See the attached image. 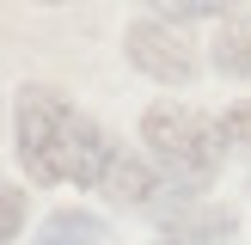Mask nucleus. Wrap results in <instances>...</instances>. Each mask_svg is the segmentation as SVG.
Returning a JSON list of instances; mask_svg holds the SVG:
<instances>
[{
  "instance_id": "nucleus-1",
  "label": "nucleus",
  "mask_w": 251,
  "mask_h": 245,
  "mask_svg": "<svg viewBox=\"0 0 251 245\" xmlns=\"http://www.w3.org/2000/svg\"><path fill=\"white\" fill-rule=\"evenodd\" d=\"M141 141H147V153H153L178 184H208L215 166H221V153H227L215 122L196 117L190 104H172V98L141 117Z\"/></svg>"
},
{
  "instance_id": "nucleus-2",
  "label": "nucleus",
  "mask_w": 251,
  "mask_h": 245,
  "mask_svg": "<svg viewBox=\"0 0 251 245\" xmlns=\"http://www.w3.org/2000/svg\"><path fill=\"white\" fill-rule=\"evenodd\" d=\"M68 117H74V110L61 104V92H49V86H25V92H19V104H12V153H19L25 178H37V184H68V178H61Z\"/></svg>"
},
{
  "instance_id": "nucleus-3",
  "label": "nucleus",
  "mask_w": 251,
  "mask_h": 245,
  "mask_svg": "<svg viewBox=\"0 0 251 245\" xmlns=\"http://www.w3.org/2000/svg\"><path fill=\"white\" fill-rule=\"evenodd\" d=\"M129 61L159 86H190L196 80V49L178 37L172 19H141L129 24Z\"/></svg>"
},
{
  "instance_id": "nucleus-4",
  "label": "nucleus",
  "mask_w": 251,
  "mask_h": 245,
  "mask_svg": "<svg viewBox=\"0 0 251 245\" xmlns=\"http://www.w3.org/2000/svg\"><path fill=\"white\" fill-rule=\"evenodd\" d=\"M110 166H117V147H110V135L98 129L86 110H74L68 117V141H61V178L80 184V190H92V184L110 178Z\"/></svg>"
},
{
  "instance_id": "nucleus-5",
  "label": "nucleus",
  "mask_w": 251,
  "mask_h": 245,
  "mask_svg": "<svg viewBox=\"0 0 251 245\" xmlns=\"http://www.w3.org/2000/svg\"><path fill=\"white\" fill-rule=\"evenodd\" d=\"M110 227L104 215H92V208H61V215H49L43 227H37L31 245H104Z\"/></svg>"
},
{
  "instance_id": "nucleus-6",
  "label": "nucleus",
  "mask_w": 251,
  "mask_h": 245,
  "mask_svg": "<svg viewBox=\"0 0 251 245\" xmlns=\"http://www.w3.org/2000/svg\"><path fill=\"white\" fill-rule=\"evenodd\" d=\"M104 190L117 196V202H135V208H153V172L141 166V159H117L110 166V178H104Z\"/></svg>"
},
{
  "instance_id": "nucleus-7",
  "label": "nucleus",
  "mask_w": 251,
  "mask_h": 245,
  "mask_svg": "<svg viewBox=\"0 0 251 245\" xmlns=\"http://www.w3.org/2000/svg\"><path fill=\"white\" fill-rule=\"evenodd\" d=\"M215 68L251 80V19H233L227 31H221V43H215Z\"/></svg>"
},
{
  "instance_id": "nucleus-8",
  "label": "nucleus",
  "mask_w": 251,
  "mask_h": 245,
  "mask_svg": "<svg viewBox=\"0 0 251 245\" xmlns=\"http://www.w3.org/2000/svg\"><path fill=\"white\" fill-rule=\"evenodd\" d=\"M25 208H31V202H25V190H19V184H0V245H12V239H19Z\"/></svg>"
},
{
  "instance_id": "nucleus-9",
  "label": "nucleus",
  "mask_w": 251,
  "mask_h": 245,
  "mask_svg": "<svg viewBox=\"0 0 251 245\" xmlns=\"http://www.w3.org/2000/svg\"><path fill=\"white\" fill-rule=\"evenodd\" d=\"M215 129H221V147H251V104L227 110V117H215Z\"/></svg>"
},
{
  "instance_id": "nucleus-10",
  "label": "nucleus",
  "mask_w": 251,
  "mask_h": 245,
  "mask_svg": "<svg viewBox=\"0 0 251 245\" xmlns=\"http://www.w3.org/2000/svg\"><path fill=\"white\" fill-rule=\"evenodd\" d=\"M166 19H215V12H227L233 0H153Z\"/></svg>"
},
{
  "instance_id": "nucleus-11",
  "label": "nucleus",
  "mask_w": 251,
  "mask_h": 245,
  "mask_svg": "<svg viewBox=\"0 0 251 245\" xmlns=\"http://www.w3.org/2000/svg\"><path fill=\"white\" fill-rule=\"evenodd\" d=\"M166 245H190V239H166Z\"/></svg>"
},
{
  "instance_id": "nucleus-12",
  "label": "nucleus",
  "mask_w": 251,
  "mask_h": 245,
  "mask_svg": "<svg viewBox=\"0 0 251 245\" xmlns=\"http://www.w3.org/2000/svg\"><path fill=\"white\" fill-rule=\"evenodd\" d=\"M43 6H61V0H43Z\"/></svg>"
}]
</instances>
